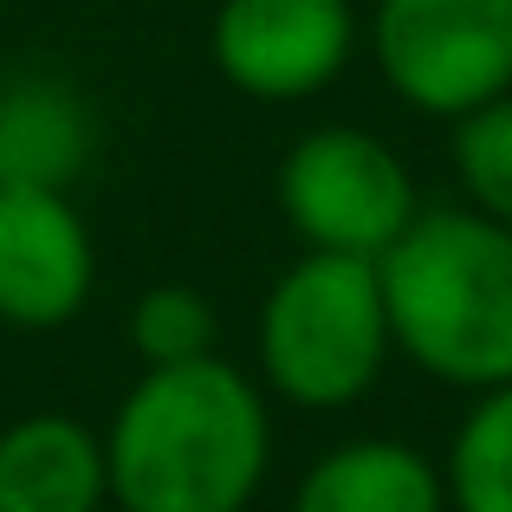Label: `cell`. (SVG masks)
Here are the masks:
<instances>
[{
	"mask_svg": "<svg viewBox=\"0 0 512 512\" xmlns=\"http://www.w3.org/2000/svg\"><path fill=\"white\" fill-rule=\"evenodd\" d=\"M214 72L260 104L318 98L357 52L350 0H221L214 7Z\"/></svg>",
	"mask_w": 512,
	"mask_h": 512,
	"instance_id": "obj_6",
	"label": "cell"
},
{
	"mask_svg": "<svg viewBox=\"0 0 512 512\" xmlns=\"http://www.w3.org/2000/svg\"><path fill=\"white\" fill-rule=\"evenodd\" d=\"M292 512H448V480L396 435H357L305 467Z\"/></svg>",
	"mask_w": 512,
	"mask_h": 512,
	"instance_id": "obj_10",
	"label": "cell"
},
{
	"mask_svg": "<svg viewBox=\"0 0 512 512\" xmlns=\"http://www.w3.org/2000/svg\"><path fill=\"white\" fill-rule=\"evenodd\" d=\"M448 512H512V383L474 396L448 448Z\"/></svg>",
	"mask_w": 512,
	"mask_h": 512,
	"instance_id": "obj_11",
	"label": "cell"
},
{
	"mask_svg": "<svg viewBox=\"0 0 512 512\" xmlns=\"http://www.w3.org/2000/svg\"><path fill=\"white\" fill-rule=\"evenodd\" d=\"M415 175L376 130H305L279 163V214L312 253L376 260L415 221Z\"/></svg>",
	"mask_w": 512,
	"mask_h": 512,
	"instance_id": "obj_5",
	"label": "cell"
},
{
	"mask_svg": "<svg viewBox=\"0 0 512 512\" xmlns=\"http://www.w3.org/2000/svg\"><path fill=\"white\" fill-rule=\"evenodd\" d=\"M389 350L383 279L357 253H299L260 305V376L292 409H350L376 389Z\"/></svg>",
	"mask_w": 512,
	"mask_h": 512,
	"instance_id": "obj_3",
	"label": "cell"
},
{
	"mask_svg": "<svg viewBox=\"0 0 512 512\" xmlns=\"http://www.w3.org/2000/svg\"><path fill=\"white\" fill-rule=\"evenodd\" d=\"M130 350H137L143 370H163V363H195L214 357L221 344V318H214V299L195 286H150L137 305H130Z\"/></svg>",
	"mask_w": 512,
	"mask_h": 512,
	"instance_id": "obj_12",
	"label": "cell"
},
{
	"mask_svg": "<svg viewBox=\"0 0 512 512\" xmlns=\"http://www.w3.org/2000/svg\"><path fill=\"white\" fill-rule=\"evenodd\" d=\"M389 338L448 389L512 383V227L480 208H415L376 253Z\"/></svg>",
	"mask_w": 512,
	"mask_h": 512,
	"instance_id": "obj_2",
	"label": "cell"
},
{
	"mask_svg": "<svg viewBox=\"0 0 512 512\" xmlns=\"http://www.w3.org/2000/svg\"><path fill=\"white\" fill-rule=\"evenodd\" d=\"M370 52L422 117H467L512 91V0H376Z\"/></svg>",
	"mask_w": 512,
	"mask_h": 512,
	"instance_id": "obj_4",
	"label": "cell"
},
{
	"mask_svg": "<svg viewBox=\"0 0 512 512\" xmlns=\"http://www.w3.org/2000/svg\"><path fill=\"white\" fill-rule=\"evenodd\" d=\"M104 435L78 415H20L0 428V512H104Z\"/></svg>",
	"mask_w": 512,
	"mask_h": 512,
	"instance_id": "obj_9",
	"label": "cell"
},
{
	"mask_svg": "<svg viewBox=\"0 0 512 512\" xmlns=\"http://www.w3.org/2000/svg\"><path fill=\"white\" fill-rule=\"evenodd\" d=\"M454 175L467 188V208L512 227V91L454 117Z\"/></svg>",
	"mask_w": 512,
	"mask_h": 512,
	"instance_id": "obj_13",
	"label": "cell"
},
{
	"mask_svg": "<svg viewBox=\"0 0 512 512\" xmlns=\"http://www.w3.org/2000/svg\"><path fill=\"white\" fill-rule=\"evenodd\" d=\"M266 467V389L227 357L143 370L104 428L117 512H247L266 487Z\"/></svg>",
	"mask_w": 512,
	"mask_h": 512,
	"instance_id": "obj_1",
	"label": "cell"
},
{
	"mask_svg": "<svg viewBox=\"0 0 512 512\" xmlns=\"http://www.w3.org/2000/svg\"><path fill=\"white\" fill-rule=\"evenodd\" d=\"M91 150L98 124L72 78L20 72L0 85V188H72Z\"/></svg>",
	"mask_w": 512,
	"mask_h": 512,
	"instance_id": "obj_8",
	"label": "cell"
},
{
	"mask_svg": "<svg viewBox=\"0 0 512 512\" xmlns=\"http://www.w3.org/2000/svg\"><path fill=\"white\" fill-rule=\"evenodd\" d=\"M98 286V247L72 188H0V325L59 331Z\"/></svg>",
	"mask_w": 512,
	"mask_h": 512,
	"instance_id": "obj_7",
	"label": "cell"
}]
</instances>
